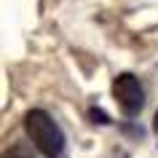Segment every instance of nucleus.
<instances>
[{"label":"nucleus","mask_w":158,"mask_h":158,"mask_svg":"<svg viewBox=\"0 0 158 158\" xmlns=\"http://www.w3.org/2000/svg\"><path fill=\"white\" fill-rule=\"evenodd\" d=\"M24 131L32 139V145L46 158H70L67 156V137L62 126L40 107H32L24 113Z\"/></svg>","instance_id":"1"},{"label":"nucleus","mask_w":158,"mask_h":158,"mask_svg":"<svg viewBox=\"0 0 158 158\" xmlns=\"http://www.w3.org/2000/svg\"><path fill=\"white\" fill-rule=\"evenodd\" d=\"M113 97L126 118H137L145 107V89L134 73H118L113 78Z\"/></svg>","instance_id":"2"},{"label":"nucleus","mask_w":158,"mask_h":158,"mask_svg":"<svg viewBox=\"0 0 158 158\" xmlns=\"http://www.w3.org/2000/svg\"><path fill=\"white\" fill-rule=\"evenodd\" d=\"M89 118H91L94 123H102V126H107V123H110V118L105 115L102 110H97V107H91V110H89Z\"/></svg>","instance_id":"3"},{"label":"nucleus","mask_w":158,"mask_h":158,"mask_svg":"<svg viewBox=\"0 0 158 158\" xmlns=\"http://www.w3.org/2000/svg\"><path fill=\"white\" fill-rule=\"evenodd\" d=\"M3 158H32V156H30L24 148H11V150H6V156H3Z\"/></svg>","instance_id":"4"},{"label":"nucleus","mask_w":158,"mask_h":158,"mask_svg":"<svg viewBox=\"0 0 158 158\" xmlns=\"http://www.w3.org/2000/svg\"><path fill=\"white\" fill-rule=\"evenodd\" d=\"M153 131H156V137H158V110H156V118H153Z\"/></svg>","instance_id":"5"}]
</instances>
